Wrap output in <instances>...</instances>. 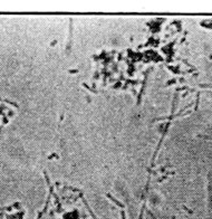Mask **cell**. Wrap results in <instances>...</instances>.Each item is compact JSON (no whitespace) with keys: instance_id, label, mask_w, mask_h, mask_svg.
I'll return each instance as SVG.
<instances>
[{"instance_id":"1","label":"cell","mask_w":212,"mask_h":219,"mask_svg":"<svg viewBox=\"0 0 212 219\" xmlns=\"http://www.w3.org/2000/svg\"><path fill=\"white\" fill-rule=\"evenodd\" d=\"M83 202H84V204H85V206H86V208H87V210H88V211H89V214H91V216H92L93 217V219H98L96 217V216H95V214H94V212H93V210L91 209V207H89V206H88V204H87V201L85 199H84V198H83Z\"/></svg>"},{"instance_id":"2","label":"cell","mask_w":212,"mask_h":219,"mask_svg":"<svg viewBox=\"0 0 212 219\" xmlns=\"http://www.w3.org/2000/svg\"><path fill=\"white\" fill-rule=\"evenodd\" d=\"M107 197H108V198H110V199H111L112 201H114V202H115L116 204H118V206H120V207H121V208H122V209H124V208H125V206H124V204H122V202H120L118 200L114 199V198H113V197H112V196L110 195V194H107Z\"/></svg>"},{"instance_id":"3","label":"cell","mask_w":212,"mask_h":219,"mask_svg":"<svg viewBox=\"0 0 212 219\" xmlns=\"http://www.w3.org/2000/svg\"><path fill=\"white\" fill-rule=\"evenodd\" d=\"M147 214L150 215V217H151V218H152V219H156V217H155L154 215L152 214V212H151V211H150V210H147Z\"/></svg>"},{"instance_id":"4","label":"cell","mask_w":212,"mask_h":219,"mask_svg":"<svg viewBox=\"0 0 212 219\" xmlns=\"http://www.w3.org/2000/svg\"><path fill=\"white\" fill-rule=\"evenodd\" d=\"M121 214H122V219H125L126 217H125V211H124V210H122V211H121Z\"/></svg>"},{"instance_id":"5","label":"cell","mask_w":212,"mask_h":219,"mask_svg":"<svg viewBox=\"0 0 212 219\" xmlns=\"http://www.w3.org/2000/svg\"><path fill=\"white\" fill-rule=\"evenodd\" d=\"M44 219H45V218H44Z\"/></svg>"}]
</instances>
